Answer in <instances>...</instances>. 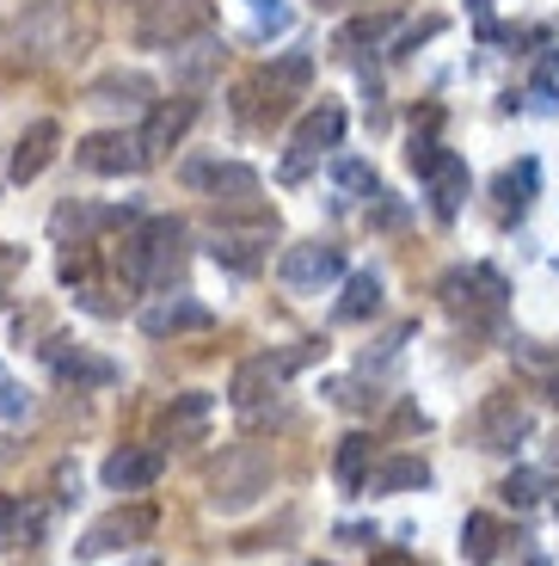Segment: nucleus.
I'll return each instance as SVG.
<instances>
[{
    "label": "nucleus",
    "mask_w": 559,
    "mask_h": 566,
    "mask_svg": "<svg viewBox=\"0 0 559 566\" xmlns=\"http://www.w3.org/2000/svg\"><path fill=\"white\" fill-rule=\"evenodd\" d=\"M529 185H535V167H523V172H504V179H498V203H504V210H523V203H529V198H523Z\"/></svg>",
    "instance_id": "27"
},
{
    "label": "nucleus",
    "mask_w": 559,
    "mask_h": 566,
    "mask_svg": "<svg viewBox=\"0 0 559 566\" xmlns=\"http://www.w3.org/2000/svg\"><path fill=\"white\" fill-rule=\"evenodd\" d=\"M184 179H191L197 191L222 198V203H252V198H259V172L240 167V160H203V167H191Z\"/></svg>",
    "instance_id": "13"
},
{
    "label": "nucleus",
    "mask_w": 559,
    "mask_h": 566,
    "mask_svg": "<svg viewBox=\"0 0 559 566\" xmlns=\"http://www.w3.org/2000/svg\"><path fill=\"white\" fill-rule=\"evenodd\" d=\"M498 548H504V524L492 517V511H474V517L462 524V554L474 566H492V560H498Z\"/></svg>",
    "instance_id": "20"
},
{
    "label": "nucleus",
    "mask_w": 559,
    "mask_h": 566,
    "mask_svg": "<svg viewBox=\"0 0 559 566\" xmlns=\"http://www.w3.org/2000/svg\"><path fill=\"white\" fill-rule=\"evenodd\" d=\"M203 25H210V0H148V13L136 19V43L141 50H179Z\"/></svg>",
    "instance_id": "5"
},
{
    "label": "nucleus",
    "mask_w": 559,
    "mask_h": 566,
    "mask_svg": "<svg viewBox=\"0 0 559 566\" xmlns=\"http://www.w3.org/2000/svg\"><path fill=\"white\" fill-rule=\"evenodd\" d=\"M363 468H369V438L363 431H350V438L338 443V462H333L338 486H345V493H363Z\"/></svg>",
    "instance_id": "24"
},
{
    "label": "nucleus",
    "mask_w": 559,
    "mask_h": 566,
    "mask_svg": "<svg viewBox=\"0 0 559 566\" xmlns=\"http://www.w3.org/2000/svg\"><path fill=\"white\" fill-rule=\"evenodd\" d=\"M376 493H419V486H431V468H424V455H393V462L376 468Z\"/></svg>",
    "instance_id": "21"
},
{
    "label": "nucleus",
    "mask_w": 559,
    "mask_h": 566,
    "mask_svg": "<svg viewBox=\"0 0 559 566\" xmlns=\"http://www.w3.org/2000/svg\"><path fill=\"white\" fill-rule=\"evenodd\" d=\"M308 81H314V62L308 56H283V62H271L265 69V86H271V112H277L289 93H308Z\"/></svg>",
    "instance_id": "22"
},
{
    "label": "nucleus",
    "mask_w": 559,
    "mask_h": 566,
    "mask_svg": "<svg viewBox=\"0 0 559 566\" xmlns=\"http://www.w3.org/2000/svg\"><path fill=\"white\" fill-rule=\"evenodd\" d=\"M467 431H474L479 450H517V443L529 438V412H523L510 395H492L486 407L467 419Z\"/></svg>",
    "instance_id": "9"
},
{
    "label": "nucleus",
    "mask_w": 559,
    "mask_h": 566,
    "mask_svg": "<svg viewBox=\"0 0 559 566\" xmlns=\"http://www.w3.org/2000/svg\"><path fill=\"white\" fill-rule=\"evenodd\" d=\"M541 93H559V56H547V69H541Z\"/></svg>",
    "instance_id": "30"
},
{
    "label": "nucleus",
    "mask_w": 559,
    "mask_h": 566,
    "mask_svg": "<svg viewBox=\"0 0 559 566\" xmlns=\"http://www.w3.org/2000/svg\"><path fill=\"white\" fill-rule=\"evenodd\" d=\"M184 259V228L172 222V216H155V222H141L136 234L124 241V271L136 290H148V283H167L172 271H179Z\"/></svg>",
    "instance_id": "2"
},
{
    "label": "nucleus",
    "mask_w": 559,
    "mask_h": 566,
    "mask_svg": "<svg viewBox=\"0 0 559 566\" xmlns=\"http://www.w3.org/2000/svg\"><path fill=\"white\" fill-rule=\"evenodd\" d=\"M376 308H381V277H376V271H357V277L345 283V302H338V321H369Z\"/></svg>",
    "instance_id": "23"
},
{
    "label": "nucleus",
    "mask_w": 559,
    "mask_h": 566,
    "mask_svg": "<svg viewBox=\"0 0 559 566\" xmlns=\"http://www.w3.org/2000/svg\"><path fill=\"white\" fill-rule=\"evenodd\" d=\"M393 38V13H376V19H357V25H345V50H363V43H388Z\"/></svg>",
    "instance_id": "26"
},
{
    "label": "nucleus",
    "mask_w": 559,
    "mask_h": 566,
    "mask_svg": "<svg viewBox=\"0 0 559 566\" xmlns=\"http://www.w3.org/2000/svg\"><path fill=\"white\" fill-rule=\"evenodd\" d=\"M50 364H56V376H62V382H74V388H112V382H117V364L81 352V345L68 352V339L50 345Z\"/></svg>",
    "instance_id": "16"
},
{
    "label": "nucleus",
    "mask_w": 559,
    "mask_h": 566,
    "mask_svg": "<svg viewBox=\"0 0 559 566\" xmlns=\"http://www.w3.org/2000/svg\"><path fill=\"white\" fill-rule=\"evenodd\" d=\"M56 148H62V124L56 117H38V124L19 136V148H13V160H7V172H13V185H31L50 160H56Z\"/></svg>",
    "instance_id": "14"
},
{
    "label": "nucleus",
    "mask_w": 559,
    "mask_h": 566,
    "mask_svg": "<svg viewBox=\"0 0 559 566\" xmlns=\"http://www.w3.org/2000/svg\"><path fill=\"white\" fill-rule=\"evenodd\" d=\"M314 352H326V345H302V352H259V357H246V364L234 369V382H228V400H234L240 412H252L259 400H271L283 382H289L295 369L308 364Z\"/></svg>",
    "instance_id": "3"
},
{
    "label": "nucleus",
    "mask_w": 559,
    "mask_h": 566,
    "mask_svg": "<svg viewBox=\"0 0 559 566\" xmlns=\"http://www.w3.org/2000/svg\"><path fill=\"white\" fill-rule=\"evenodd\" d=\"M215 314L191 296H160L155 308H141V333L148 339H179V333H210Z\"/></svg>",
    "instance_id": "11"
},
{
    "label": "nucleus",
    "mask_w": 559,
    "mask_h": 566,
    "mask_svg": "<svg viewBox=\"0 0 559 566\" xmlns=\"http://www.w3.org/2000/svg\"><path fill=\"white\" fill-rule=\"evenodd\" d=\"M271 450H259V443H234V450H222V462H215L210 474V505L222 511V517H240V511H252L259 499L271 493Z\"/></svg>",
    "instance_id": "1"
},
{
    "label": "nucleus",
    "mask_w": 559,
    "mask_h": 566,
    "mask_svg": "<svg viewBox=\"0 0 559 566\" xmlns=\"http://www.w3.org/2000/svg\"><path fill=\"white\" fill-rule=\"evenodd\" d=\"M7 524H13V499L0 493V530H7Z\"/></svg>",
    "instance_id": "32"
},
{
    "label": "nucleus",
    "mask_w": 559,
    "mask_h": 566,
    "mask_svg": "<svg viewBox=\"0 0 559 566\" xmlns=\"http://www.w3.org/2000/svg\"><path fill=\"white\" fill-rule=\"evenodd\" d=\"M498 493L510 499L517 511H529V505H541V493H547V474H541V468H517V474H510V481H504Z\"/></svg>",
    "instance_id": "25"
},
{
    "label": "nucleus",
    "mask_w": 559,
    "mask_h": 566,
    "mask_svg": "<svg viewBox=\"0 0 559 566\" xmlns=\"http://www.w3.org/2000/svg\"><path fill=\"white\" fill-rule=\"evenodd\" d=\"M210 412H215L210 395H179L167 407V419H160V438L167 443H197L203 438V424H210Z\"/></svg>",
    "instance_id": "18"
},
{
    "label": "nucleus",
    "mask_w": 559,
    "mask_h": 566,
    "mask_svg": "<svg viewBox=\"0 0 559 566\" xmlns=\"http://www.w3.org/2000/svg\"><path fill=\"white\" fill-rule=\"evenodd\" d=\"M338 136H345V112H338L333 99L326 105H314L302 124H295V136H289V160H283V179H302V172L314 167V160L326 155V148H338Z\"/></svg>",
    "instance_id": "6"
},
{
    "label": "nucleus",
    "mask_w": 559,
    "mask_h": 566,
    "mask_svg": "<svg viewBox=\"0 0 559 566\" xmlns=\"http://www.w3.org/2000/svg\"><path fill=\"white\" fill-rule=\"evenodd\" d=\"M160 468H167V455L155 443H129V450H117L112 462L98 468V481L112 486V493H141V486L160 481Z\"/></svg>",
    "instance_id": "12"
},
{
    "label": "nucleus",
    "mask_w": 559,
    "mask_h": 566,
    "mask_svg": "<svg viewBox=\"0 0 559 566\" xmlns=\"http://www.w3.org/2000/svg\"><path fill=\"white\" fill-rule=\"evenodd\" d=\"M320 7H345V0H320Z\"/></svg>",
    "instance_id": "34"
},
{
    "label": "nucleus",
    "mask_w": 559,
    "mask_h": 566,
    "mask_svg": "<svg viewBox=\"0 0 559 566\" xmlns=\"http://www.w3.org/2000/svg\"><path fill=\"white\" fill-rule=\"evenodd\" d=\"M155 524H160V511H155V505H117V511H105L98 524L81 530L74 554L98 560V554H117V548H141V542L155 536Z\"/></svg>",
    "instance_id": "4"
},
{
    "label": "nucleus",
    "mask_w": 559,
    "mask_h": 566,
    "mask_svg": "<svg viewBox=\"0 0 559 566\" xmlns=\"http://www.w3.org/2000/svg\"><path fill=\"white\" fill-rule=\"evenodd\" d=\"M74 160H81L86 172H105V179H129V172L148 167V155H141V142L129 136V129H98V136H86L81 148H74Z\"/></svg>",
    "instance_id": "8"
},
{
    "label": "nucleus",
    "mask_w": 559,
    "mask_h": 566,
    "mask_svg": "<svg viewBox=\"0 0 559 566\" xmlns=\"http://www.w3.org/2000/svg\"><path fill=\"white\" fill-rule=\"evenodd\" d=\"M86 99L93 105H117V112H141V105H155V81L148 74H98L93 86H86Z\"/></svg>",
    "instance_id": "17"
},
{
    "label": "nucleus",
    "mask_w": 559,
    "mask_h": 566,
    "mask_svg": "<svg viewBox=\"0 0 559 566\" xmlns=\"http://www.w3.org/2000/svg\"><path fill=\"white\" fill-rule=\"evenodd\" d=\"M277 277H283V290H320V283L345 277V247H333V241L289 247V253L277 259Z\"/></svg>",
    "instance_id": "7"
},
{
    "label": "nucleus",
    "mask_w": 559,
    "mask_h": 566,
    "mask_svg": "<svg viewBox=\"0 0 559 566\" xmlns=\"http://www.w3.org/2000/svg\"><path fill=\"white\" fill-rule=\"evenodd\" d=\"M369 566H419V560H412V554H376Z\"/></svg>",
    "instance_id": "31"
},
{
    "label": "nucleus",
    "mask_w": 559,
    "mask_h": 566,
    "mask_svg": "<svg viewBox=\"0 0 559 566\" xmlns=\"http://www.w3.org/2000/svg\"><path fill=\"white\" fill-rule=\"evenodd\" d=\"M252 31H259V38H277V31H289V7H283V0H265V7L252 13Z\"/></svg>",
    "instance_id": "28"
},
{
    "label": "nucleus",
    "mask_w": 559,
    "mask_h": 566,
    "mask_svg": "<svg viewBox=\"0 0 559 566\" xmlns=\"http://www.w3.org/2000/svg\"><path fill=\"white\" fill-rule=\"evenodd\" d=\"M424 179H431V210L449 222V216L462 210V198H467V160L462 155H443Z\"/></svg>",
    "instance_id": "19"
},
{
    "label": "nucleus",
    "mask_w": 559,
    "mask_h": 566,
    "mask_svg": "<svg viewBox=\"0 0 559 566\" xmlns=\"http://www.w3.org/2000/svg\"><path fill=\"white\" fill-rule=\"evenodd\" d=\"M265 241H271V222L259 216V222L246 228V234H234V228H222L215 234V265H228V271H240V277H252V271L265 265Z\"/></svg>",
    "instance_id": "15"
},
{
    "label": "nucleus",
    "mask_w": 559,
    "mask_h": 566,
    "mask_svg": "<svg viewBox=\"0 0 559 566\" xmlns=\"http://www.w3.org/2000/svg\"><path fill=\"white\" fill-rule=\"evenodd\" d=\"M547 400H553V407H559V376H553V382H547Z\"/></svg>",
    "instance_id": "33"
},
{
    "label": "nucleus",
    "mask_w": 559,
    "mask_h": 566,
    "mask_svg": "<svg viewBox=\"0 0 559 566\" xmlns=\"http://www.w3.org/2000/svg\"><path fill=\"white\" fill-rule=\"evenodd\" d=\"M191 124H197V99H184V93H179V99H155V105H148V124L136 129L141 155L160 160V155H167V148H172V142H179Z\"/></svg>",
    "instance_id": "10"
},
{
    "label": "nucleus",
    "mask_w": 559,
    "mask_h": 566,
    "mask_svg": "<svg viewBox=\"0 0 559 566\" xmlns=\"http://www.w3.org/2000/svg\"><path fill=\"white\" fill-rule=\"evenodd\" d=\"M338 185H345V191H376V167H363V160H338Z\"/></svg>",
    "instance_id": "29"
}]
</instances>
